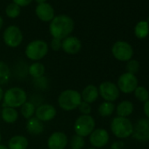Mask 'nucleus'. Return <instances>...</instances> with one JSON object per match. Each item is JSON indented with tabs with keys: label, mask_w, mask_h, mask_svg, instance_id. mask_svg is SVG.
Returning <instances> with one entry per match:
<instances>
[{
	"label": "nucleus",
	"mask_w": 149,
	"mask_h": 149,
	"mask_svg": "<svg viewBox=\"0 0 149 149\" xmlns=\"http://www.w3.org/2000/svg\"><path fill=\"white\" fill-rule=\"evenodd\" d=\"M28 73L29 74L33 77L34 79L42 77L45 74V66L39 61H35L32 63L28 68Z\"/></svg>",
	"instance_id": "21"
},
{
	"label": "nucleus",
	"mask_w": 149,
	"mask_h": 149,
	"mask_svg": "<svg viewBox=\"0 0 149 149\" xmlns=\"http://www.w3.org/2000/svg\"><path fill=\"white\" fill-rule=\"evenodd\" d=\"M148 33H149V24L147 21L141 20L137 23L134 28V33L137 38L144 39L148 35Z\"/></svg>",
	"instance_id": "23"
},
{
	"label": "nucleus",
	"mask_w": 149,
	"mask_h": 149,
	"mask_svg": "<svg viewBox=\"0 0 149 149\" xmlns=\"http://www.w3.org/2000/svg\"><path fill=\"white\" fill-rule=\"evenodd\" d=\"M48 52V45L46 41L36 40L30 42L26 47V55L32 61H40L43 59Z\"/></svg>",
	"instance_id": "5"
},
{
	"label": "nucleus",
	"mask_w": 149,
	"mask_h": 149,
	"mask_svg": "<svg viewBox=\"0 0 149 149\" xmlns=\"http://www.w3.org/2000/svg\"><path fill=\"white\" fill-rule=\"evenodd\" d=\"M144 111H145V114L146 116L149 119V99L145 102V105H144Z\"/></svg>",
	"instance_id": "35"
},
{
	"label": "nucleus",
	"mask_w": 149,
	"mask_h": 149,
	"mask_svg": "<svg viewBox=\"0 0 149 149\" xmlns=\"http://www.w3.org/2000/svg\"><path fill=\"white\" fill-rule=\"evenodd\" d=\"M32 2V0H13V3L19 6H26Z\"/></svg>",
	"instance_id": "33"
},
{
	"label": "nucleus",
	"mask_w": 149,
	"mask_h": 149,
	"mask_svg": "<svg viewBox=\"0 0 149 149\" xmlns=\"http://www.w3.org/2000/svg\"><path fill=\"white\" fill-rule=\"evenodd\" d=\"M50 47L54 51L60 50L61 48V40L53 38V40H51V43H50Z\"/></svg>",
	"instance_id": "32"
},
{
	"label": "nucleus",
	"mask_w": 149,
	"mask_h": 149,
	"mask_svg": "<svg viewBox=\"0 0 149 149\" xmlns=\"http://www.w3.org/2000/svg\"><path fill=\"white\" fill-rule=\"evenodd\" d=\"M125 144L122 141H116L111 144V149H122L124 147Z\"/></svg>",
	"instance_id": "34"
},
{
	"label": "nucleus",
	"mask_w": 149,
	"mask_h": 149,
	"mask_svg": "<svg viewBox=\"0 0 149 149\" xmlns=\"http://www.w3.org/2000/svg\"><path fill=\"white\" fill-rule=\"evenodd\" d=\"M10 77H11L10 68L6 62L0 61V85H3L8 83Z\"/></svg>",
	"instance_id": "24"
},
{
	"label": "nucleus",
	"mask_w": 149,
	"mask_h": 149,
	"mask_svg": "<svg viewBox=\"0 0 149 149\" xmlns=\"http://www.w3.org/2000/svg\"><path fill=\"white\" fill-rule=\"evenodd\" d=\"M35 1L38 4H42V3H46V0H35Z\"/></svg>",
	"instance_id": "38"
},
{
	"label": "nucleus",
	"mask_w": 149,
	"mask_h": 149,
	"mask_svg": "<svg viewBox=\"0 0 149 149\" xmlns=\"http://www.w3.org/2000/svg\"><path fill=\"white\" fill-rule=\"evenodd\" d=\"M35 115L41 122H48L56 116V109L52 104H43L35 110Z\"/></svg>",
	"instance_id": "14"
},
{
	"label": "nucleus",
	"mask_w": 149,
	"mask_h": 149,
	"mask_svg": "<svg viewBox=\"0 0 149 149\" xmlns=\"http://www.w3.org/2000/svg\"><path fill=\"white\" fill-rule=\"evenodd\" d=\"M98 92L100 96L107 102H113L119 97L118 86L111 82H104L99 85Z\"/></svg>",
	"instance_id": "10"
},
{
	"label": "nucleus",
	"mask_w": 149,
	"mask_h": 149,
	"mask_svg": "<svg viewBox=\"0 0 149 149\" xmlns=\"http://www.w3.org/2000/svg\"><path fill=\"white\" fill-rule=\"evenodd\" d=\"M133 111V104L130 101H123L117 106V114L118 117L126 118Z\"/></svg>",
	"instance_id": "22"
},
{
	"label": "nucleus",
	"mask_w": 149,
	"mask_h": 149,
	"mask_svg": "<svg viewBox=\"0 0 149 149\" xmlns=\"http://www.w3.org/2000/svg\"><path fill=\"white\" fill-rule=\"evenodd\" d=\"M3 107L19 108L21 107L27 100L26 92L19 87H13L4 93Z\"/></svg>",
	"instance_id": "2"
},
{
	"label": "nucleus",
	"mask_w": 149,
	"mask_h": 149,
	"mask_svg": "<svg viewBox=\"0 0 149 149\" xmlns=\"http://www.w3.org/2000/svg\"><path fill=\"white\" fill-rule=\"evenodd\" d=\"M138 87V79L135 74H132L130 73H124L119 77L118 80V88L122 92L125 94H129L133 92L135 89Z\"/></svg>",
	"instance_id": "9"
},
{
	"label": "nucleus",
	"mask_w": 149,
	"mask_h": 149,
	"mask_svg": "<svg viewBox=\"0 0 149 149\" xmlns=\"http://www.w3.org/2000/svg\"><path fill=\"white\" fill-rule=\"evenodd\" d=\"M133 137L139 141L149 140V119H140L133 126Z\"/></svg>",
	"instance_id": "13"
},
{
	"label": "nucleus",
	"mask_w": 149,
	"mask_h": 149,
	"mask_svg": "<svg viewBox=\"0 0 149 149\" xmlns=\"http://www.w3.org/2000/svg\"><path fill=\"white\" fill-rule=\"evenodd\" d=\"M28 146V139L22 135H15L12 137L8 143L9 149H26Z\"/></svg>",
	"instance_id": "19"
},
{
	"label": "nucleus",
	"mask_w": 149,
	"mask_h": 149,
	"mask_svg": "<svg viewBox=\"0 0 149 149\" xmlns=\"http://www.w3.org/2000/svg\"><path fill=\"white\" fill-rule=\"evenodd\" d=\"M35 104L32 102H26L22 106H21V109H20V112L22 114V116L26 118V119H29L31 118H33V114H35Z\"/></svg>",
	"instance_id": "25"
},
{
	"label": "nucleus",
	"mask_w": 149,
	"mask_h": 149,
	"mask_svg": "<svg viewBox=\"0 0 149 149\" xmlns=\"http://www.w3.org/2000/svg\"><path fill=\"white\" fill-rule=\"evenodd\" d=\"M6 15L12 19L17 18L20 14V6H19L18 5L14 3H12L6 7Z\"/></svg>",
	"instance_id": "29"
},
{
	"label": "nucleus",
	"mask_w": 149,
	"mask_h": 149,
	"mask_svg": "<svg viewBox=\"0 0 149 149\" xmlns=\"http://www.w3.org/2000/svg\"><path fill=\"white\" fill-rule=\"evenodd\" d=\"M0 149H9V148L6 146H5V145L0 144Z\"/></svg>",
	"instance_id": "37"
},
{
	"label": "nucleus",
	"mask_w": 149,
	"mask_h": 149,
	"mask_svg": "<svg viewBox=\"0 0 149 149\" xmlns=\"http://www.w3.org/2000/svg\"><path fill=\"white\" fill-rule=\"evenodd\" d=\"M2 26H3V19L0 17V29L2 28Z\"/></svg>",
	"instance_id": "39"
},
{
	"label": "nucleus",
	"mask_w": 149,
	"mask_h": 149,
	"mask_svg": "<svg viewBox=\"0 0 149 149\" xmlns=\"http://www.w3.org/2000/svg\"><path fill=\"white\" fill-rule=\"evenodd\" d=\"M139 64L136 60H130L128 61L127 64H126V70L127 73H130L132 74H136L139 71Z\"/></svg>",
	"instance_id": "30"
},
{
	"label": "nucleus",
	"mask_w": 149,
	"mask_h": 149,
	"mask_svg": "<svg viewBox=\"0 0 149 149\" xmlns=\"http://www.w3.org/2000/svg\"><path fill=\"white\" fill-rule=\"evenodd\" d=\"M111 52L113 56L121 61H130L133 54V50L132 46L125 41H117L114 43L111 48Z\"/></svg>",
	"instance_id": "7"
},
{
	"label": "nucleus",
	"mask_w": 149,
	"mask_h": 149,
	"mask_svg": "<svg viewBox=\"0 0 149 149\" xmlns=\"http://www.w3.org/2000/svg\"><path fill=\"white\" fill-rule=\"evenodd\" d=\"M69 146H70V149H83L85 146L84 138L77 134L73 135L71 137Z\"/></svg>",
	"instance_id": "27"
},
{
	"label": "nucleus",
	"mask_w": 149,
	"mask_h": 149,
	"mask_svg": "<svg viewBox=\"0 0 149 149\" xmlns=\"http://www.w3.org/2000/svg\"><path fill=\"white\" fill-rule=\"evenodd\" d=\"M2 119L7 124H13L17 121L19 118V113L16 109L12 107H3L1 111Z\"/></svg>",
	"instance_id": "20"
},
{
	"label": "nucleus",
	"mask_w": 149,
	"mask_h": 149,
	"mask_svg": "<svg viewBox=\"0 0 149 149\" xmlns=\"http://www.w3.org/2000/svg\"><path fill=\"white\" fill-rule=\"evenodd\" d=\"M2 140V135H1V132H0V142Z\"/></svg>",
	"instance_id": "40"
},
{
	"label": "nucleus",
	"mask_w": 149,
	"mask_h": 149,
	"mask_svg": "<svg viewBox=\"0 0 149 149\" xmlns=\"http://www.w3.org/2000/svg\"><path fill=\"white\" fill-rule=\"evenodd\" d=\"M89 149H97V148H89Z\"/></svg>",
	"instance_id": "41"
},
{
	"label": "nucleus",
	"mask_w": 149,
	"mask_h": 149,
	"mask_svg": "<svg viewBox=\"0 0 149 149\" xmlns=\"http://www.w3.org/2000/svg\"><path fill=\"white\" fill-rule=\"evenodd\" d=\"M115 110V105L112 102H104L98 107V112L102 117H109L111 116Z\"/></svg>",
	"instance_id": "26"
},
{
	"label": "nucleus",
	"mask_w": 149,
	"mask_h": 149,
	"mask_svg": "<svg viewBox=\"0 0 149 149\" xmlns=\"http://www.w3.org/2000/svg\"><path fill=\"white\" fill-rule=\"evenodd\" d=\"M61 48L68 54H76L80 52L82 43L78 38L74 36H68L61 41Z\"/></svg>",
	"instance_id": "15"
},
{
	"label": "nucleus",
	"mask_w": 149,
	"mask_h": 149,
	"mask_svg": "<svg viewBox=\"0 0 149 149\" xmlns=\"http://www.w3.org/2000/svg\"><path fill=\"white\" fill-rule=\"evenodd\" d=\"M26 131L32 135H40L44 131L43 122L36 117L29 118L26 122Z\"/></svg>",
	"instance_id": "18"
},
{
	"label": "nucleus",
	"mask_w": 149,
	"mask_h": 149,
	"mask_svg": "<svg viewBox=\"0 0 149 149\" xmlns=\"http://www.w3.org/2000/svg\"><path fill=\"white\" fill-rule=\"evenodd\" d=\"M82 102L81 94L74 90H66L62 91L58 97L59 106L67 111H73L78 108Z\"/></svg>",
	"instance_id": "3"
},
{
	"label": "nucleus",
	"mask_w": 149,
	"mask_h": 149,
	"mask_svg": "<svg viewBox=\"0 0 149 149\" xmlns=\"http://www.w3.org/2000/svg\"><path fill=\"white\" fill-rule=\"evenodd\" d=\"M109 133L105 129H95L90 134V142L96 148L104 147L109 141Z\"/></svg>",
	"instance_id": "11"
},
{
	"label": "nucleus",
	"mask_w": 149,
	"mask_h": 149,
	"mask_svg": "<svg viewBox=\"0 0 149 149\" xmlns=\"http://www.w3.org/2000/svg\"><path fill=\"white\" fill-rule=\"evenodd\" d=\"M95 119L91 115H81L74 122V129L76 134L84 138L95 130Z\"/></svg>",
	"instance_id": "6"
},
{
	"label": "nucleus",
	"mask_w": 149,
	"mask_h": 149,
	"mask_svg": "<svg viewBox=\"0 0 149 149\" xmlns=\"http://www.w3.org/2000/svg\"><path fill=\"white\" fill-rule=\"evenodd\" d=\"M4 41L10 47H19L23 40V34L21 30L16 26H8L4 32Z\"/></svg>",
	"instance_id": "8"
},
{
	"label": "nucleus",
	"mask_w": 149,
	"mask_h": 149,
	"mask_svg": "<svg viewBox=\"0 0 149 149\" xmlns=\"http://www.w3.org/2000/svg\"><path fill=\"white\" fill-rule=\"evenodd\" d=\"M134 95L137 99L141 102H146L149 99V92L147 90L142 86L137 87L134 91Z\"/></svg>",
	"instance_id": "28"
},
{
	"label": "nucleus",
	"mask_w": 149,
	"mask_h": 149,
	"mask_svg": "<svg viewBox=\"0 0 149 149\" xmlns=\"http://www.w3.org/2000/svg\"><path fill=\"white\" fill-rule=\"evenodd\" d=\"M99 96V92H98V89L93 85V84H90L87 85L82 91L81 93V97H82V101L88 103V104H92L94 103Z\"/></svg>",
	"instance_id": "17"
},
{
	"label": "nucleus",
	"mask_w": 149,
	"mask_h": 149,
	"mask_svg": "<svg viewBox=\"0 0 149 149\" xmlns=\"http://www.w3.org/2000/svg\"><path fill=\"white\" fill-rule=\"evenodd\" d=\"M111 129L116 137L119 139H125L132 134L133 125L128 118L116 117L111 123Z\"/></svg>",
	"instance_id": "4"
},
{
	"label": "nucleus",
	"mask_w": 149,
	"mask_h": 149,
	"mask_svg": "<svg viewBox=\"0 0 149 149\" xmlns=\"http://www.w3.org/2000/svg\"><path fill=\"white\" fill-rule=\"evenodd\" d=\"M68 143V139L62 132H53L47 139V146L49 149H65Z\"/></svg>",
	"instance_id": "12"
},
{
	"label": "nucleus",
	"mask_w": 149,
	"mask_h": 149,
	"mask_svg": "<svg viewBox=\"0 0 149 149\" xmlns=\"http://www.w3.org/2000/svg\"><path fill=\"white\" fill-rule=\"evenodd\" d=\"M3 97H4V91H3V89L0 86V102L3 99Z\"/></svg>",
	"instance_id": "36"
},
{
	"label": "nucleus",
	"mask_w": 149,
	"mask_h": 149,
	"mask_svg": "<svg viewBox=\"0 0 149 149\" xmlns=\"http://www.w3.org/2000/svg\"><path fill=\"white\" fill-rule=\"evenodd\" d=\"M78 109L80 111V112L83 115H90V113L91 112V106L90 104L85 103L84 101L81 102V104L78 106Z\"/></svg>",
	"instance_id": "31"
},
{
	"label": "nucleus",
	"mask_w": 149,
	"mask_h": 149,
	"mask_svg": "<svg viewBox=\"0 0 149 149\" xmlns=\"http://www.w3.org/2000/svg\"><path fill=\"white\" fill-rule=\"evenodd\" d=\"M35 13L40 20L45 22L52 21V19L54 18V8L47 3L39 4L35 9Z\"/></svg>",
	"instance_id": "16"
},
{
	"label": "nucleus",
	"mask_w": 149,
	"mask_h": 149,
	"mask_svg": "<svg viewBox=\"0 0 149 149\" xmlns=\"http://www.w3.org/2000/svg\"><path fill=\"white\" fill-rule=\"evenodd\" d=\"M74 29L73 19L67 15H59L54 17L49 26V32L54 38L65 39L72 33Z\"/></svg>",
	"instance_id": "1"
}]
</instances>
